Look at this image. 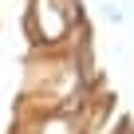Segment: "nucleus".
<instances>
[{
  "mask_svg": "<svg viewBox=\"0 0 134 134\" xmlns=\"http://www.w3.org/2000/svg\"><path fill=\"white\" fill-rule=\"evenodd\" d=\"M118 134H130V130H118Z\"/></svg>",
  "mask_w": 134,
  "mask_h": 134,
  "instance_id": "20e7f679",
  "label": "nucleus"
},
{
  "mask_svg": "<svg viewBox=\"0 0 134 134\" xmlns=\"http://www.w3.org/2000/svg\"><path fill=\"white\" fill-rule=\"evenodd\" d=\"M103 16H107L110 24H122V20H126V12H122L118 0H107V4H103Z\"/></svg>",
  "mask_w": 134,
  "mask_h": 134,
  "instance_id": "f03ea898",
  "label": "nucleus"
},
{
  "mask_svg": "<svg viewBox=\"0 0 134 134\" xmlns=\"http://www.w3.org/2000/svg\"><path fill=\"white\" fill-rule=\"evenodd\" d=\"M79 20H83L79 0H28V8H24V32L40 51L71 47Z\"/></svg>",
  "mask_w": 134,
  "mask_h": 134,
  "instance_id": "f257e3e1",
  "label": "nucleus"
},
{
  "mask_svg": "<svg viewBox=\"0 0 134 134\" xmlns=\"http://www.w3.org/2000/svg\"><path fill=\"white\" fill-rule=\"evenodd\" d=\"M87 134H118V130H107V122H95V126H91Z\"/></svg>",
  "mask_w": 134,
  "mask_h": 134,
  "instance_id": "7ed1b4c3",
  "label": "nucleus"
}]
</instances>
